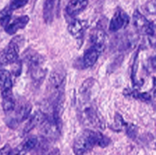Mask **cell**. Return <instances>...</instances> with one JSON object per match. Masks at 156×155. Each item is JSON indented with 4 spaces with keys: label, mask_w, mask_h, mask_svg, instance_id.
Returning <instances> with one entry per match:
<instances>
[{
    "label": "cell",
    "mask_w": 156,
    "mask_h": 155,
    "mask_svg": "<svg viewBox=\"0 0 156 155\" xmlns=\"http://www.w3.org/2000/svg\"><path fill=\"white\" fill-rule=\"evenodd\" d=\"M110 142V138L101 132L87 129L76 138L73 143V151L75 155H85L94 146L105 147Z\"/></svg>",
    "instance_id": "6da1fadb"
},
{
    "label": "cell",
    "mask_w": 156,
    "mask_h": 155,
    "mask_svg": "<svg viewBox=\"0 0 156 155\" xmlns=\"http://www.w3.org/2000/svg\"><path fill=\"white\" fill-rule=\"evenodd\" d=\"M79 116L80 121L85 126L101 129H105L103 118L91 100H79Z\"/></svg>",
    "instance_id": "7a4b0ae2"
},
{
    "label": "cell",
    "mask_w": 156,
    "mask_h": 155,
    "mask_svg": "<svg viewBox=\"0 0 156 155\" xmlns=\"http://www.w3.org/2000/svg\"><path fill=\"white\" fill-rule=\"evenodd\" d=\"M66 84V73L61 68L52 71L49 78V89L50 92L51 102L54 101L64 94Z\"/></svg>",
    "instance_id": "3957f363"
},
{
    "label": "cell",
    "mask_w": 156,
    "mask_h": 155,
    "mask_svg": "<svg viewBox=\"0 0 156 155\" xmlns=\"http://www.w3.org/2000/svg\"><path fill=\"white\" fill-rule=\"evenodd\" d=\"M19 37H15L10 43L9 46L0 53V63L5 65L15 62L18 58L19 53Z\"/></svg>",
    "instance_id": "277c9868"
},
{
    "label": "cell",
    "mask_w": 156,
    "mask_h": 155,
    "mask_svg": "<svg viewBox=\"0 0 156 155\" xmlns=\"http://www.w3.org/2000/svg\"><path fill=\"white\" fill-rule=\"evenodd\" d=\"M32 106L30 103L27 102H21L19 103L15 111V116L7 122V124L11 128H14V126H16L21 122L24 121L27 118H28L30 112L31 111Z\"/></svg>",
    "instance_id": "5b68a950"
},
{
    "label": "cell",
    "mask_w": 156,
    "mask_h": 155,
    "mask_svg": "<svg viewBox=\"0 0 156 155\" xmlns=\"http://www.w3.org/2000/svg\"><path fill=\"white\" fill-rule=\"evenodd\" d=\"M129 22V18L127 14L121 9H119L116 11L111 19L109 29L112 32L118 31L120 29L126 27Z\"/></svg>",
    "instance_id": "8992f818"
},
{
    "label": "cell",
    "mask_w": 156,
    "mask_h": 155,
    "mask_svg": "<svg viewBox=\"0 0 156 155\" xmlns=\"http://www.w3.org/2000/svg\"><path fill=\"white\" fill-rule=\"evenodd\" d=\"M103 50L104 49L94 46H91L89 49H88L84 53L83 59H82L84 66L85 68H89V67L93 66L97 62L99 56L103 52Z\"/></svg>",
    "instance_id": "52a82bcc"
},
{
    "label": "cell",
    "mask_w": 156,
    "mask_h": 155,
    "mask_svg": "<svg viewBox=\"0 0 156 155\" xmlns=\"http://www.w3.org/2000/svg\"><path fill=\"white\" fill-rule=\"evenodd\" d=\"M37 138L35 136H30L24 140L15 150L12 151L11 155H25L34 148L37 144Z\"/></svg>",
    "instance_id": "ba28073f"
},
{
    "label": "cell",
    "mask_w": 156,
    "mask_h": 155,
    "mask_svg": "<svg viewBox=\"0 0 156 155\" xmlns=\"http://www.w3.org/2000/svg\"><path fill=\"white\" fill-rule=\"evenodd\" d=\"M88 27L86 21L79 19L73 20L68 26V30L70 34L76 39H80L83 36L84 33Z\"/></svg>",
    "instance_id": "9c48e42d"
},
{
    "label": "cell",
    "mask_w": 156,
    "mask_h": 155,
    "mask_svg": "<svg viewBox=\"0 0 156 155\" xmlns=\"http://www.w3.org/2000/svg\"><path fill=\"white\" fill-rule=\"evenodd\" d=\"M47 115L44 113L43 111H37L35 112L30 119H28L27 122L26 123L25 126L24 128V134H27L30 132L32 129L36 128L37 126L41 125L43 122L44 121L46 118H47Z\"/></svg>",
    "instance_id": "30bf717a"
},
{
    "label": "cell",
    "mask_w": 156,
    "mask_h": 155,
    "mask_svg": "<svg viewBox=\"0 0 156 155\" xmlns=\"http://www.w3.org/2000/svg\"><path fill=\"white\" fill-rule=\"evenodd\" d=\"M88 4V0H71L66 6V12L69 16H76L83 12Z\"/></svg>",
    "instance_id": "8fae6325"
},
{
    "label": "cell",
    "mask_w": 156,
    "mask_h": 155,
    "mask_svg": "<svg viewBox=\"0 0 156 155\" xmlns=\"http://www.w3.org/2000/svg\"><path fill=\"white\" fill-rule=\"evenodd\" d=\"M2 97V108L5 113H11L15 108V100L12 89L1 91Z\"/></svg>",
    "instance_id": "7c38bea8"
},
{
    "label": "cell",
    "mask_w": 156,
    "mask_h": 155,
    "mask_svg": "<svg viewBox=\"0 0 156 155\" xmlns=\"http://www.w3.org/2000/svg\"><path fill=\"white\" fill-rule=\"evenodd\" d=\"M29 20H30V18L27 15L19 17V18L14 20L12 22H9V24L5 27V30L9 34H14L18 30L24 28L27 25V23L29 22Z\"/></svg>",
    "instance_id": "4fadbf2b"
},
{
    "label": "cell",
    "mask_w": 156,
    "mask_h": 155,
    "mask_svg": "<svg viewBox=\"0 0 156 155\" xmlns=\"http://www.w3.org/2000/svg\"><path fill=\"white\" fill-rule=\"evenodd\" d=\"M106 33L104 30L100 28H95L91 31L90 35L91 46L100 47L105 50V40H106Z\"/></svg>",
    "instance_id": "5bb4252c"
},
{
    "label": "cell",
    "mask_w": 156,
    "mask_h": 155,
    "mask_svg": "<svg viewBox=\"0 0 156 155\" xmlns=\"http://www.w3.org/2000/svg\"><path fill=\"white\" fill-rule=\"evenodd\" d=\"M95 84V80L93 78H88L81 85L79 93H80V100H91V96L92 94V90Z\"/></svg>",
    "instance_id": "9a60e30c"
},
{
    "label": "cell",
    "mask_w": 156,
    "mask_h": 155,
    "mask_svg": "<svg viewBox=\"0 0 156 155\" xmlns=\"http://www.w3.org/2000/svg\"><path fill=\"white\" fill-rule=\"evenodd\" d=\"M133 24L137 30L146 34L150 22L146 19L144 15L136 10L133 14Z\"/></svg>",
    "instance_id": "2e32d148"
},
{
    "label": "cell",
    "mask_w": 156,
    "mask_h": 155,
    "mask_svg": "<svg viewBox=\"0 0 156 155\" xmlns=\"http://www.w3.org/2000/svg\"><path fill=\"white\" fill-rule=\"evenodd\" d=\"M24 59L28 67L42 65L44 61L43 56L34 51H27L24 56Z\"/></svg>",
    "instance_id": "e0dca14e"
},
{
    "label": "cell",
    "mask_w": 156,
    "mask_h": 155,
    "mask_svg": "<svg viewBox=\"0 0 156 155\" xmlns=\"http://www.w3.org/2000/svg\"><path fill=\"white\" fill-rule=\"evenodd\" d=\"M31 78L36 84H41L44 81L46 76V70L42 65H35L29 67Z\"/></svg>",
    "instance_id": "ac0fdd59"
},
{
    "label": "cell",
    "mask_w": 156,
    "mask_h": 155,
    "mask_svg": "<svg viewBox=\"0 0 156 155\" xmlns=\"http://www.w3.org/2000/svg\"><path fill=\"white\" fill-rule=\"evenodd\" d=\"M12 81L10 72L7 70H0V89L1 91L12 89Z\"/></svg>",
    "instance_id": "d6986e66"
},
{
    "label": "cell",
    "mask_w": 156,
    "mask_h": 155,
    "mask_svg": "<svg viewBox=\"0 0 156 155\" xmlns=\"http://www.w3.org/2000/svg\"><path fill=\"white\" fill-rule=\"evenodd\" d=\"M54 0H45L44 5V19L47 24L52 22L53 18Z\"/></svg>",
    "instance_id": "ffe728a7"
},
{
    "label": "cell",
    "mask_w": 156,
    "mask_h": 155,
    "mask_svg": "<svg viewBox=\"0 0 156 155\" xmlns=\"http://www.w3.org/2000/svg\"><path fill=\"white\" fill-rule=\"evenodd\" d=\"M12 10L10 7H5L0 12V24L3 27H5L10 22L12 18Z\"/></svg>",
    "instance_id": "44dd1931"
},
{
    "label": "cell",
    "mask_w": 156,
    "mask_h": 155,
    "mask_svg": "<svg viewBox=\"0 0 156 155\" xmlns=\"http://www.w3.org/2000/svg\"><path fill=\"white\" fill-rule=\"evenodd\" d=\"M146 34L149 37V42L152 45L156 44V23L150 22Z\"/></svg>",
    "instance_id": "7402d4cb"
},
{
    "label": "cell",
    "mask_w": 156,
    "mask_h": 155,
    "mask_svg": "<svg viewBox=\"0 0 156 155\" xmlns=\"http://www.w3.org/2000/svg\"><path fill=\"white\" fill-rule=\"evenodd\" d=\"M145 10L150 15H156V0H151L146 3L145 6Z\"/></svg>",
    "instance_id": "603a6c76"
},
{
    "label": "cell",
    "mask_w": 156,
    "mask_h": 155,
    "mask_svg": "<svg viewBox=\"0 0 156 155\" xmlns=\"http://www.w3.org/2000/svg\"><path fill=\"white\" fill-rule=\"evenodd\" d=\"M27 2H28V0H12L9 7L11 8L12 11L15 10V9H18L25 5Z\"/></svg>",
    "instance_id": "cb8c5ba5"
},
{
    "label": "cell",
    "mask_w": 156,
    "mask_h": 155,
    "mask_svg": "<svg viewBox=\"0 0 156 155\" xmlns=\"http://www.w3.org/2000/svg\"><path fill=\"white\" fill-rule=\"evenodd\" d=\"M12 148L9 144H5L0 149V155H11Z\"/></svg>",
    "instance_id": "d4e9b609"
},
{
    "label": "cell",
    "mask_w": 156,
    "mask_h": 155,
    "mask_svg": "<svg viewBox=\"0 0 156 155\" xmlns=\"http://www.w3.org/2000/svg\"><path fill=\"white\" fill-rule=\"evenodd\" d=\"M41 155H60V151H59V150L57 147H54V148H52L51 150H49L47 153L44 152Z\"/></svg>",
    "instance_id": "484cf974"
},
{
    "label": "cell",
    "mask_w": 156,
    "mask_h": 155,
    "mask_svg": "<svg viewBox=\"0 0 156 155\" xmlns=\"http://www.w3.org/2000/svg\"><path fill=\"white\" fill-rule=\"evenodd\" d=\"M151 64H152V68L156 71V55L155 56H153L152 58V59H151Z\"/></svg>",
    "instance_id": "4316f807"
}]
</instances>
